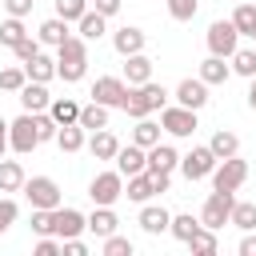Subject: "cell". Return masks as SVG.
Listing matches in <instances>:
<instances>
[{"label":"cell","instance_id":"4fadbf2b","mask_svg":"<svg viewBox=\"0 0 256 256\" xmlns=\"http://www.w3.org/2000/svg\"><path fill=\"white\" fill-rule=\"evenodd\" d=\"M144 44H148V32L136 28V24H124V28L112 32V48L120 56H136V52H144Z\"/></svg>","mask_w":256,"mask_h":256},{"label":"cell","instance_id":"1f68e13d","mask_svg":"<svg viewBox=\"0 0 256 256\" xmlns=\"http://www.w3.org/2000/svg\"><path fill=\"white\" fill-rule=\"evenodd\" d=\"M160 124L156 120H148V116H140L136 120V128H132V144H140V148H152V144H160Z\"/></svg>","mask_w":256,"mask_h":256},{"label":"cell","instance_id":"4dcf8cb0","mask_svg":"<svg viewBox=\"0 0 256 256\" xmlns=\"http://www.w3.org/2000/svg\"><path fill=\"white\" fill-rule=\"evenodd\" d=\"M80 128H84V132H100V128H108V108L96 104V100L84 104V108H80Z\"/></svg>","mask_w":256,"mask_h":256},{"label":"cell","instance_id":"d6a6232c","mask_svg":"<svg viewBox=\"0 0 256 256\" xmlns=\"http://www.w3.org/2000/svg\"><path fill=\"white\" fill-rule=\"evenodd\" d=\"M84 144H88V136H84L80 124H64V128L56 132V148H60V152H80Z\"/></svg>","mask_w":256,"mask_h":256},{"label":"cell","instance_id":"52a82bcc","mask_svg":"<svg viewBox=\"0 0 256 256\" xmlns=\"http://www.w3.org/2000/svg\"><path fill=\"white\" fill-rule=\"evenodd\" d=\"M232 204H236V196L232 192H208V200H204V208H200V224L204 228H224L228 220H232Z\"/></svg>","mask_w":256,"mask_h":256},{"label":"cell","instance_id":"ba28073f","mask_svg":"<svg viewBox=\"0 0 256 256\" xmlns=\"http://www.w3.org/2000/svg\"><path fill=\"white\" fill-rule=\"evenodd\" d=\"M8 144H12V152H20V156H28V152L40 144V132H36V116H32V112H24V116H16V120L8 124Z\"/></svg>","mask_w":256,"mask_h":256},{"label":"cell","instance_id":"9a60e30c","mask_svg":"<svg viewBox=\"0 0 256 256\" xmlns=\"http://www.w3.org/2000/svg\"><path fill=\"white\" fill-rule=\"evenodd\" d=\"M16 96H20V108H24V112H48V104H52L48 84H40V80H28Z\"/></svg>","mask_w":256,"mask_h":256},{"label":"cell","instance_id":"ffe728a7","mask_svg":"<svg viewBox=\"0 0 256 256\" xmlns=\"http://www.w3.org/2000/svg\"><path fill=\"white\" fill-rule=\"evenodd\" d=\"M68 36H72V32H68V20H64V16L44 20V24H40V32H36V40H40V44H48V48H60Z\"/></svg>","mask_w":256,"mask_h":256},{"label":"cell","instance_id":"8fae6325","mask_svg":"<svg viewBox=\"0 0 256 256\" xmlns=\"http://www.w3.org/2000/svg\"><path fill=\"white\" fill-rule=\"evenodd\" d=\"M92 100L104 104V108H124V100H128V80H120V76H96Z\"/></svg>","mask_w":256,"mask_h":256},{"label":"cell","instance_id":"83f0119b","mask_svg":"<svg viewBox=\"0 0 256 256\" xmlns=\"http://www.w3.org/2000/svg\"><path fill=\"white\" fill-rule=\"evenodd\" d=\"M208 148L216 152V160H228V156H236V152H240V136H236V132H228V128H220V132H212Z\"/></svg>","mask_w":256,"mask_h":256},{"label":"cell","instance_id":"4316f807","mask_svg":"<svg viewBox=\"0 0 256 256\" xmlns=\"http://www.w3.org/2000/svg\"><path fill=\"white\" fill-rule=\"evenodd\" d=\"M228 76H232V64H224V56H212L208 52V60L200 64V80L204 84H224Z\"/></svg>","mask_w":256,"mask_h":256},{"label":"cell","instance_id":"2e32d148","mask_svg":"<svg viewBox=\"0 0 256 256\" xmlns=\"http://www.w3.org/2000/svg\"><path fill=\"white\" fill-rule=\"evenodd\" d=\"M136 224H140L148 236H160V232H168V224H172V212H168V208H160V204H144Z\"/></svg>","mask_w":256,"mask_h":256},{"label":"cell","instance_id":"816d5d0a","mask_svg":"<svg viewBox=\"0 0 256 256\" xmlns=\"http://www.w3.org/2000/svg\"><path fill=\"white\" fill-rule=\"evenodd\" d=\"M12 144H8V120L0 116V160H4V152H8Z\"/></svg>","mask_w":256,"mask_h":256},{"label":"cell","instance_id":"7bdbcfd3","mask_svg":"<svg viewBox=\"0 0 256 256\" xmlns=\"http://www.w3.org/2000/svg\"><path fill=\"white\" fill-rule=\"evenodd\" d=\"M104 256H132V240L128 236H104Z\"/></svg>","mask_w":256,"mask_h":256},{"label":"cell","instance_id":"f907efd6","mask_svg":"<svg viewBox=\"0 0 256 256\" xmlns=\"http://www.w3.org/2000/svg\"><path fill=\"white\" fill-rule=\"evenodd\" d=\"M240 256H256V232H244V240H240Z\"/></svg>","mask_w":256,"mask_h":256},{"label":"cell","instance_id":"d4e9b609","mask_svg":"<svg viewBox=\"0 0 256 256\" xmlns=\"http://www.w3.org/2000/svg\"><path fill=\"white\" fill-rule=\"evenodd\" d=\"M24 164L20 160H0V192H20L24 188Z\"/></svg>","mask_w":256,"mask_h":256},{"label":"cell","instance_id":"74e56055","mask_svg":"<svg viewBox=\"0 0 256 256\" xmlns=\"http://www.w3.org/2000/svg\"><path fill=\"white\" fill-rule=\"evenodd\" d=\"M188 248H192V252H200V256H212V252L220 248V244H216V228H200V232L188 240Z\"/></svg>","mask_w":256,"mask_h":256},{"label":"cell","instance_id":"d6986e66","mask_svg":"<svg viewBox=\"0 0 256 256\" xmlns=\"http://www.w3.org/2000/svg\"><path fill=\"white\" fill-rule=\"evenodd\" d=\"M124 196H128V200H136V204H148V200L156 196V184H152V172L144 168V172H136V176H128V184H124Z\"/></svg>","mask_w":256,"mask_h":256},{"label":"cell","instance_id":"7a4b0ae2","mask_svg":"<svg viewBox=\"0 0 256 256\" xmlns=\"http://www.w3.org/2000/svg\"><path fill=\"white\" fill-rule=\"evenodd\" d=\"M168 104V92H164V84H156V80H144V84H128V100H124V112L132 116V120H140V116H152V112H160Z\"/></svg>","mask_w":256,"mask_h":256},{"label":"cell","instance_id":"5b68a950","mask_svg":"<svg viewBox=\"0 0 256 256\" xmlns=\"http://www.w3.org/2000/svg\"><path fill=\"white\" fill-rule=\"evenodd\" d=\"M88 196H92V204H108V208H112V204L124 196V172H120V168L96 172L92 184H88Z\"/></svg>","mask_w":256,"mask_h":256},{"label":"cell","instance_id":"8992f818","mask_svg":"<svg viewBox=\"0 0 256 256\" xmlns=\"http://www.w3.org/2000/svg\"><path fill=\"white\" fill-rule=\"evenodd\" d=\"M160 128L172 132V136H192L200 128L196 120V108H184V104H164L160 108Z\"/></svg>","mask_w":256,"mask_h":256},{"label":"cell","instance_id":"f1b7e54d","mask_svg":"<svg viewBox=\"0 0 256 256\" xmlns=\"http://www.w3.org/2000/svg\"><path fill=\"white\" fill-rule=\"evenodd\" d=\"M200 228H204V224H200V216H192V212H180V216H172V224H168V232H172L180 244H188Z\"/></svg>","mask_w":256,"mask_h":256},{"label":"cell","instance_id":"7c38bea8","mask_svg":"<svg viewBox=\"0 0 256 256\" xmlns=\"http://www.w3.org/2000/svg\"><path fill=\"white\" fill-rule=\"evenodd\" d=\"M52 232L60 236V240H72V236H80V232H88V216L84 212H76V208H52Z\"/></svg>","mask_w":256,"mask_h":256},{"label":"cell","instance_id":"9c48e42d","mask_svg":"<svg viewBox=\"0 0 256 256\" xmlns=\"http://www.w3.org/2000/svg\"><path fill=\"white\" fill-rule=\"evenodd\" d=\"M20 192L28 196L32 208H60V184L52 176H32V180H24Z\"/></svg>","mask_w":256,"mask_h":256},{"label":"cell","instance_id":"277c9868","mask_svg":"<svg viewBox=\"0 0 256 256\" xmlns=\"http://www.w3.org/2000/svg\"><path fill=\"white\" fill-rule=\"evenodd\" d=\"M244 180H248V160H240V152L228 156V160H220L212 168V188L216 192H236Z\"/></svg>","mask_w":256,"mask_h":256},{"label":"cell","instance_id":"3957f363","mask_svg":"<svg viewBox=\"0 0 256 256\" xmlns=\"http://www.w3.org/2000/svg\"><path fill=\"white\" fill-rule=\"evenodd\" d=\"M236 48H240V28H236L232 20H212V24H208V52L232 60Z\"/></svg>","mask_w":256,"mask_h":256},{"label":"cell","instance_id":"484cf974","mask_svg":"<svg viewBox=\"0 0 256 256\" xmlns=\"http://www.w3.org/2000/svg\"><path fill=\"white\" fill-rule=\"evenodd\" d=\"M76 28H80V36H84V40H100V36L108 32V16H100L96 8H88V12L76 20Z\"/></svg>","mask_w":256,"mask_h":256},{"label":"cell","instance_id":"30bf717a","mask_svg":"<svg viewBox=\"0 0 256 256\" xmlns=\"http://www.w3.org/2000/svg\"><path fill=\"white\" fill-rule=\"evenodd\" d=\"M216 164H220V160H216V152H212L208 144H196L192 152L180 156V172H184L188 180H204V176H212Z\"/></svg>","mask_w":256,"mask_h":256},{"label":"cell","instance_id":"44dd1931","mask_svg":"<svg viewBox=\"0 0 256 256\" xmlns=\"http://www.w3.org/2000/svg\"><path fill=\"white\" fill-rule=\"evenodd\" d=\"M88 152H92L96 160H116V152H120V140H116L108 128H100V132H92V136H88Z\"/></svg>","mask_w":256,"mask_h":256},{"label":"cell","instance_id":"836d02e7","mask_svg":"<svg viewBox=\"0 0 256 256\" xmlns=\"http://www.w3.org/2000/svg\"><path fill=\"white\" fill-rule=\"evenodd\" d=\"M228 224H236L240 232H256V200H236Z\"/></svg>","mask_w":256,"mask_h":256},{"label":"cell","instance_id":"e575fe53","mask_svg":"<svg viewBox=\"0 0 256 256\" xmlns=\"http://www.w3.org/2000/svg\"><path fill=\"white\" fill-rule=\"evenodd\" d=\"M24 36H28V28H24V16H8V20L0 24V44H4V48H16Z\"/></svg>","mask_w":256,"mask_h":256},{"label":"cell","instance_id":"f5cc1de1","mask_svg":"<svg viewBox=\"0 0 256 256\" xmlns=\"http://www.w3.org/2000/svg\"><path fill=\"white\" fill-rule=\"evenodd\" d=\"M248 108H252V112H256V76H252V80H248Z\"/></svg>","mask_w":256,"mask_h":256},{"label":"cell","instance_id":"cb8c5ba5","mask_svg":"<svg viewBox=\"0 0 256 256\" xmlns=\"http://www.w3.org/2000/svg\"><path fill=\"white\" fill-rule=\"evenodd\" d=\"M48 116L64 128V124H80V104L76 100H68V96H56L52 104H48Z\"/></svg>","mask_w":256,"mask_h":256},{"label":"cell","instance_id":"bcb514c9","mask_svg":"<svg viewBox=\"0 0 256 256\" xmlns=\"http://www.w3.org/2000/svg\"><path fill=\"white\" fill-rule=\"evenodd\" d=\"M60 252H64V240H60V236H40L36 256H60Z\"/></svg>","mask_w":256,"mask_h":256},{"label":"cell","instance_id":"8d00e7d4","mask_svg":"<svg viewBox=\"0 0 256 256\" xmlns=\"http://www.w3.org/2000/svg\"><path fill=\"white\" fill-rule=\"evenodd\" d=\"M232 72H240V76H256V48H236L232 52Z\"/></svg>","mask_w":256,"mask_h":256},{"label":"cell","instance_id":"c3c4849f","mask_svg":"<svg viewBox=\"0 0 256 256\" xmlns=\"http://www.w3.org/2000/svg\"><path fill=\"white\" fill-rule=\"evenodd\" d=\"M64 256H88V244L80 236H72V240H64Z\"/></svg>","mask_w":256,"mask_h":256},{"label":"cell","instance_id":"d590c367","mask_svg":"<svg viewBox=\"0 0 256 256\" xmlns=\"http://www.w3.org/2000/svg\"><path fill=\"white\" fill-rule=\"evenodd\" d=\"M232 24L240 28V36H256V8H252L248 0H240L236 12H232Z\"/></svg>","mask_w":256,"mask_h":256},{"label":"cell","instance_id":"e0dca14e","mask_svg":"<svg viewBox=\"0 0 256 256\" xmlns=\"http://www.w3.org/2000/svg\"><path fill=\"white\" fill-rule=\"evenodd\" d=\"M116 168H120L124 176H136V172H144V168H148V148H140V144H128V148H120V152H116Z\"/></svg>","mask_w":256,"mask_h":256},{"label":"cell","instance_id":"f546056e","mask_svg":"<svg viewBox=\"0 0 256 256\" xmlns=\"http://www.w3.org/2000/svg\"><path fill=\"white\" fill-rule=\"evenodd\" d=\"M24 72H28V80H40V84H48V80L56 76V60H52V56H44V52H36V56L24 64Z\"/></svg>","mask_w":256,"mask_h":256},{"label":"cell","instance_id":"f6af8a7d","mask_svg":"<svg viewBox=\"0 0 256 256\" xmlns=\"http://www.w3.org/2000/svg\"><path fill=\"white\" fill-rule=\"evenodd\" d=\"M12 52H16V60H20V64H28V60H32L36 52H40V40H32V36H24V40H20V44H16Z\"/></svg>","mask_w":256,"mask_h":256},{"label":"cell","instance_id":"b9f144b4","mask_svg":"<svg viewBox=\"0 0 256 256\" xmlns=\"http://www.w3.org/2000/svg\"><path fill=\"white\" fill-rule=\"evenodd\" d=\"M36 116V132H40V144H48V140H56V132H60V124L48 116V112H32Z\"/></svg>","mask_w":256,"mask_h":256},{"label":"cell","instance_id":"db71d44e","mask_svg":"<svg viewBox=\"0 0 256 256\" xmlns=\"http://www.w3.org/2000/svg\"><path fill=\"white\" fill-rule=\"evenodd\" d=\"M252 40H256V36H252Z\"/></svg>","mask_w":256,"mask_h":256},{"label":"cell","instance_id":"7402d4cb","mask_svg":"<svg viewBox=\"0 0 256 256\" xmlns=\"http://www.w3.org/2000/svg\"><path fill=\"white\" fill-rule=\"evenodd\" d=\"M148 168L152 172H172V168H180V152L172 144H152L148 148Z\"/></svg>","mask_w":256,"mask_h":256},{"label":"cell","instance_id":"ee69618b","mask_svg":"<svg viewBox=\"0 0 256 256\" xmlns=\"http://www.w3.org/2000/svg\"><path fill=\"white\" fill-rule=\"evenodd\" d=\"M200 8V0H168V16L172 20H192Z\"/></svg>","mask_w":256,"mask_h":256},{"label":"cell","instance_id":"ac0fdd59","mask_svg":"<svg viewBox=\"0 0 256 256\" xmlns=\"http://www.w3.org/2000/svg\"><path fill=\"white\" fill-rule=\"evenodd\" d=\"M116 228H120V216H116L108 204H96V208H92V216H88V232L104 240V236H112Z\"/></svg>","mask_w":256,"mask_h":256},{"label":"cell","instance_id":"60d3db41","mask_svg":"<svg viewBox=\"0 0 256 256\" xmlns=\"http://www.w3.org/2000/svg\"><path fill=\"white\" fill-rule=\"evenodd\" d=\"M16 216H20V204H16L12 196H0V236L16 224Z\"/></svg>","mask_w":256,"mask_h":256},{"label":"cell","instance_id":"7dc6e473","mask_svg":"<svg viewBox=\"0 0 256 256\" xmlns=\"http://www.w3.org/2000/svg\"><path fill=\"white\" fill-rule=\"evenodd\" d=\"M32 4H36V0H4L8 16H28V12H32Z\"/></svg>","mask_w":256,"mask_h":256},{"label":"cell","instance_id":"603a6c76","mask_svg":"<svg viewBox=\"0 0 256 256\" xmlns=\"http://www.w3.org/2000/svg\"><path fill=\"white\" fill-rule=\"evenodd\" d=\"M124 80H128V84H144V80H152V60H148L144 52L124 56Z\"/></svg>","mask_w":256,"mask_h":256},{"label":"cell","instance_id":"681fc988","mask_svg":"<svg viewBox=\"0 0 256 256\" xmlns=\"http://www.w3.org/2000/svg\"><path fill=\"white\" fill-rule=\"evenodd\" d=\"M92 4H96V12H100V16H116L124 0H92Z\"/></svg>","mask_w":256,"mask_h":256},{"label":"cell","instance_id":"6da1fadb","mask_svg":"<svg viewBox=\"0 0 256 256\" xmlns=\"http://www.w3.org/2000/svg\"><path fill=\"white\" fill-rule=\"evenodd\" d=\"M84 72H88V40L76 32L56 48V76L64 84H76V80H84Z\"/></svg>","mask_w":256,"mask_h":256},{"label":"cell","instance_id":"ab89813d","mask_svg":"<svg viewBox=\"0 0 256 256\" xmlns=\"http://www.w3.org/2000/svg\"><path fill=\"white\" fill-rule=\"evenodd\" d=\"M88 12V0H56V16H64L68 24H76Z\"/></svg>","mask_w":256,"mask_h":256},{"label":"cell","instance_id":"f35d334b","mask_svg":"<svg viewBox=\"0 0 256 256\" xmlns=\"http://www.w3.org/2000/svg\"><path fill=\"white\" fill-rule=\"evenodd\" d=\"M24 84H28L24 64H20V68H0V88H4V92H20Z\"/></svg>","mask_w":256,"mask_h":256},{"label":"cell","instance_id":"11a10c76","mask_svg":"<svg viewBox=\"0 0 256 256\" xmlns=\"http://www.w3.org/2000/svg\"><path fill=\"white\" fill-rule=\"evenodd\" d=\"M236 4H240V0H236Z\"/></svg>","mask_w":256,"mask_h":256},{"label":"cell","instance_id":"5bb4252c","mask_svg":"<svg viewBox=\"0 0 256 256\" xmlns=\"http://www.w3.org/2000/svg\"><path fill=\"white\" fill-rule=\"evenodd\" d=\"M176 104H184V108H196V112H200V108L208 104V84H204L200 76H196V80H192V76H188V80H180V84H176Z\"/></svg>","mask_w":256,"mask_h":256}]
</instances>
